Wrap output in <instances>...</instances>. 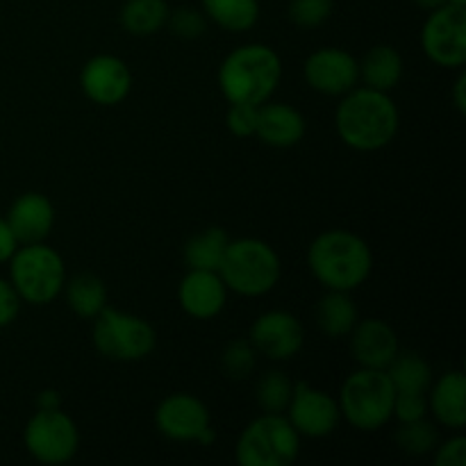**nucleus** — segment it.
<instances>
[{"mask_svg":"<svg viewBox=\"0 0 466 466\" xmlns=\"http://www.w3.org/2000/svg\"><path fill=\"white\" fill-rule=\"evenodd\" d=\"M289 423L300 437L309 440H321V437L332 435L339 426L341 410L337 399H332L328 391L317 390L308 382H294V394H291L289 405Z\"/></svg>","mask_w":466,"mask_h":466,"instance_id":"obj_12","label":"nucleus"},{"mask_svg":"<svg viewBox=\"0 0 466 466\" xmlns=\"http://www.w3.org/2000/svg\"><path fill=\"white\" fill-rule=\"evenodd\" d=\"M18 239L16 235H14V230L9 228L7 218H0V264L3 262H9L12 259V255L16 253L18 248Z\"/></svg>","mask_w":466,"mask_h":466,"instance_id":"obj_37","label":"nucleus"},{"mask_svg":"<svg viewBox=\"0 0 466 466\" xmlns=\"http://www.w3.org/2000/svg\"><path fill=\"white\" fill-rule=\"evenodd\" d=\"M155 426L164 437L173 441H214V431L209 426L208 405L194 394H171L155 410Z\"/></svg>","mask_w":466,"mask_h":466,"instance_id":"obj_11","label":"nucleus"},{"mask_svg":"<svg viewBox=\"0 0 466 466\" xmlns=\"http://www.w3.org/2000/svg\"><path fill=\"white\" fill-rule=\"evenodd\" d=\"M308 130L305 116L287 103H262L258 107L255 137L273 148H291L300 144Z\"/></svg>","mask_w":466,"mask_h":466,"instance_id":"obj_19","label":"nucleus"},{"mask_svg":"<svg viewBox=\"0 0 466 466\" xmlns=\"http://www.w3.org/2000/svg\"><path fill=\"white\" fill-rule=\"evenodd\" d=\"M428 408L437 421L451 431H462L466 426V378L462 371H446L432 385Z\"/></svg>","mask_w":466,"mask_h":466,"instance_id":"obj_20","label":"nucleus"},{"mask_svg":"<svg viewBox=\"0 0 466 466\" xmlns=\"http://www.w3.org/2000/svg\"><path fill=\"white\" fill-rule=\"evenodd\" d=\"M5 218L16 235L18 244H39L53 232L55 208L44 194L27 191L9 205Z\"/></svg>","mask_w":466,"mask_h":466,"instance_id":"obj_18","label":"nucleus"},{"mask_svg":"<svg viewBox=\"0 0 466 466\" xmlns=\"http://www.w3.org/2000/svg\"><path fill=\"white\" fill-rule=\"evenodd\" d=\"M396 391H421L426 394L432 385V367L417 353H400L385 369Z\"/></svg>","mask_w":466,"mask_h":466,"instance_id":"obj_27","label":"nucleus"},{"mask_svg":"<svg viewBox=\"0 0 466 466\" xmlns=\"http://www.w3.org/2000/svg\"><path fill=\"white\" fill-rule=\"evenodd\" d=\"M291 394H294V382L282 371L264 373L258 380V387H255V399H258L262 412L285 414Z\"/></svg>","mask_w":466,"mask_h":466,"instance_id":"obj_28","label":"nucleus"},{"mask_svg":"<svg viewBox=\"0 0 466 466\" xmlns=\"http://www.w3.org/2000/svg\"><path fill=\"white\" fill-rule=\"evenodd\" d=\"M203 14L228 32L253 30L259 18V0H200Z\"/></svg>","mask_w":466,"mask_h":466,"instance_id":"obj_25","label":"nucleus"},{"mask_svg":"<svg viewBox=\"0 0 466 466\" xmlns=\"http://www.w3.org/2000/svg\"><path fill=\"white\" fill-rule=\"evenodd\" d=\"M414 5H417V7H421V9H426V12H431V9H435V7H440V5H444L446 0H412Z\"/></svg>","mask_w":466,"mask_h":466,"instance_id":"obj_40","label":"nucleus"},{"mask_svg":"<svg viewBox=\"0 0 466 466\" xmlns=\"http://www.w3.org/2000/svg\"><path fill=\"white\" fill-rule=\"evenodd\" d=\"M335 9V0H289V21L296 27L312 30L323 25Z\"/></svg>","mask_w":466,"mask_h":466,"instance_id":"obj_31","label":"nucleus"},{"mask_svg":"<svg viewBox=\"0 0 466 466\" xmlns=\"http://www.w3.org/2000/svg\"><path fill=\"white\" fill-rule=\"evenodd\" d=\"M258 107L259 105H246V103H230V109L226 114V126L239 139L255 135L258 127Z\"/></svg>","mask_w":466,"mask_h":466,"instance_id":"obj_33","label":"nucleus"},{"mask_svg":"<svg viewBox=\"0 0 466 466\" xmlns=\"http://www.w3.org/2000/svg\"><path fill=\"white\" fill-rule=\"evenodd\" d=\"M228 244H230V237L223 228H208L185 244V264L200 271H218Z\"/></svg>","mask_w":466,"mask_h":466,"instance_id":"obj_24","label":"nucleus"},{"mask_svg":"<svg viewBox=\"0 0 466 466\" xmlns=\"http://www.w3.org/2000/svg\"><path fill=\"white\" fill-rule=\"evenodd\" d=\"M400 77H403V57L394 46H373L360 62V80L369 89L390 94L399 86Z\"/></svg>","mask_w":466,"mask_h":466,"instance_id":"obj_21","label":"nucleus"},{"mask_svg":"<svg viewBox=\"0 0 466 466\" xmlns=\"http://www.w3.org/2000/svg\"><path fill=\"white\" fill-rule=\"evenodd\" d=\"M168 12L167 0H126L118 18L130 35L150 36L167 27Z\"/></svg>","mask_w":466,"mask_h":466,"instance_id":"obj_23","label":"nucleus"},{"mask_svg":"<svg viewBox=\"0 0 466 466\" xmlns=\"http://www.w3.org/2000/svg\"><path fill=\"white\" fill-rule=\"evenodd\" d=\"M396 390L385 369H364L350 373L339 391L341 417L362 432H376L394 417Z\"/></svg>","mask_w":466,"mask_h":466,"instance_id":"obj_4","label":"nucleus"},{"mask_svg":"<svg viewBox=\"0 0 466 466\" xmlns=\"http://www.w3.org/2000/svg\"><path fill=\"white\" fill-rule=\"evenodd\" d=\"M167 27L180 39H198L208 30V16L194 7H177L168 12Z\"/></svg>","mask_w":466,"mask_h":466,"instance_id":"obj_32","label":"nucleus"},{"mask_svg":"<svg viewBox=\"0 0 466 466\" xmlns=\"http://www.w3.org/2000/svg\"><path fill=\"white\" fill-rule=\"evenodd\" d=\"M36 408L39 410H57L62 408V396L55 390H44L36 396Z\"/></svg>","mask_w":466,"mask_h":466,"instance_id":"obj_38","label":"nucleus"},{"mask_svg":"<svg viewBox=\"0 0 466 466\" xmlns=\"http://www.w3.org/2000/svg\"><path fill=\"white\" fill-rule=\"evenodd\" d=\"M218 276L228 291L239 296H264L278 285L282 264L276 248L262 239H230L218 267Z\"/></svg>","mask_w":466,"mask_h":466,"instance_id":"obj_5","label":"nucleus"},{"mask_svg":"<svg viewBox=\"0 0 466 466\" xmlns=\"http://www.w3.org/2000/svg\"><path fill=\"white\" fill-rule=\"evenodd\" d=\"M308 267L326 289L353 291L371 276L373 253L355 232L326 230L309 244Z\"/></svg>","mask_w":466,"mask_h":466,"instance_id":"obj_2","label":"nucleus"},{"mask_svg":"<svg viewBox=\"0 0 466 466\" xmlns=\"http://www.w3.org/2000/svg\"><path fill=\"white\" fill-rule=\"evenodd\" d=\"M317 326L326 332L328 337H346L355 328L358 319V308H355L350 291H332L323 296L314 309Z\"/></svg>","mask_w":466,"mask_h":466,"instance_id":"obj_22","label":"nucleus"},{"mask_svg":"<svg viewBox=\"0 0 466 466\" xmlns=\"http://www.w3.org/2000/svg\"><path fill=\"white\" fill-rule=\"evenodd\" d=\"M177 300L189 317L208 321V319L218 317L226 308L228 287L218 271L189 268V273L182 278L180 287H177Z\"/></svg>","mask_w":466,"mask_h":466,"instance_id":"obj_17","label":"nucleus"},{"mask_svg":"<svg viewBox=\"0 0 466 466\" xmlns=\"http://www.w3.org/2000/svg\"><path fill=\"white\" fill-rule=\"evenodd\" d=\"M9 282L23 303H53L66 285V267L62 255L44 241L21 244L9 259Z\"/></svg>","mask_w":466,"mask_h":466,"instance_id":"obj_6","label":"nucleus"},{"mask_svg":"<svg viewBox=\"0 0 466 466\" xmlns=\"http://www.w3.org/2000/svg\"><path fill=\"white\" fill-rule=\"evenodd\" d=\"M300 453V435L285 414L264 412L241 431L235 458L241 466H289Z\"/></svg>","mask_w":466,"mask_h":466,"instance_id":"obj_7","label":"nucleus"},{"mask_svg":"<svg viewBox=\"0 0 466 466\" xmlns=\"http://www.w3.org/2000/svg\"><path fill=\"white\" fill-rule=\"evenodd\" d=\"M94 346L114 362H139L157 346V332L146 319L105 305L94 317Z\"/></svg>","mask_w":466,"mask_h":466,"instance_id":"obj_8","label":"nucleus"},{"mask_svg":"<svg viewBox=\"0 0 466 466\" xmlns=\"http://www.w3.org/2000/svg\"><path fill=\"white\" fill-rule=\"evenodd\" d=\"M453 103L460 114L466 112V73H460L453 85Z\"/></svg>","mask_w":466,"mask_h":466,"instance_id":"obj_39","label":"nucleus"},{"mask_svg":"<svg viewBox=\"0 0 466 466\" xmlns=\"http://www.w3.org/2000/svg\"><path fill=\"white\" fill-rule=\"evenodd\" d=\"M451 5H460V7H466V0H446Z\"/></svg>","mask_w":466,"mask_h":466,"instance_id":"obj_41","label":"nucleus"},{"mask_svg":"<svg viewBox=\"0 0 466 466\" xmlns=\"http://www.w3.org/2000/svg\"><path fill=\"white\" fill-rule=\"evenodd\" d=\"M421 48L437 66L462 68L466 64V7L444 3L431 9L421 27Z\"/></svg>","mask_w":466,"mask_h":466,"instance_id":"obj_10","label":"nucleus"},{"mask_svg":"<svg viewBox=\"0 0 466 466\" xmlns=\"http://www.w3.org/2000/svg\"><path fill=\"white\" fill-rule=\"evenodd\" d=\"M64 289L68 308L82 319H94L107 305V287L94 273H77L68 285H64Z\"/></svg>","mask_w":466,"mask_h":466,"instance_id":"obj_26","label":"nucleus"},{"mask_svg":"<svg viewBox=\"0 0 466 466\" xmlns=\"http://www.w3.org/2000/svg\"><path fill=\"white\" fill-rule=\"evenodd\" d=\"M248 341L258 355H264L273 362H287L303 349V323L285 309H268L253 321Z\"/></svg>","mask_w":466,"mask_h":466,"instance_id":"obj_13","label":"nucleus"},{"mask_svg":"<svg viewBox=\"0 0 466 466\" xmlns=\"http://www.w3.org/2000/svg\"><path fill=\"white\" fill-rule=\"evenodd\" d=\"M399 350V335L382 319H364L350 330V353L360 367L387 369Z\"/></svg>","mask_w":466,"mask_h":466,"instance_id":"obj_16","label":"nucleus"},{"mask_svg":"<svg viewBox=\"0 0 466 466\" xmlns=\"http://www.w3.org/2000/svg\"><path fill=\"white\" fill-rule=\"evenodd\" d=\"M18 312H21V299L14 291L12 282L0 278V328H7L16 321Z\"/></svg>","mask_w":466,"mask_h":466,"instance_id":"obj_36","label":"nucleus"},{"mask_svg":"<svg viewBox=\"0 0 466 466\" xmlns=\"http://www.w3.org/2000/svg\"><path fill=\"white\" fill-rule=\"evenodd\" d=\"M305 82L323 96H344L360 82V62L344 48H319L305 59Z\"/></svg>","mask_w":466,"mask_h":466,"instance_id":"obj_14","label":"nucleus"},{"mask_svg":"<svg viewBox=\"0 0 466 466\" xmlns=\"http://www.w3.org/2000/svg\"><path fill=\"white\" fill-rule=\"evenodd\" d=\"M80 86L91 103L114 107L130 94L132 73L116 55H96L82 66Z\"/></svg>","mask_w":466,"mask_h":466,"instance_id":"obj_15","label":"nucleus"},{"mask_svg":"<svg viewBox=\"0 0 466 466\" xmlns=\"http://www.w3.org/2000/svg\"><path fill=\"white\" fill-rule=\"evenodd\" d=\"M394 441L403 453L419 458V455H428L437 449L440 435H437L435 426L431 421L419 419V421L400 423L394 432Z\"/></svg>","mask_w":466,"mask_h":466,"instance_id":"obj_29","label":"nucleus"},{"mask_svg":"<svg viewBox=\"0 0 466 466\" xmlns=\"http://www.w3.org/2000/svg\"><path fill=\"white\" fill-rule=\"evenodd\" d=\"M23 444L36 462L48 466L66 464L80 449V432L62 408L36 410L35 417L25 423Z\"/></svg>","mask_w":466,"mask_h":466,"instance_id":"obj_9","label":"nucleus"},{"mask_svg":"<svg viewBox=\"0 0 466 466\" xmlns=\"http://www.w3.org/2000/svg\"><path fill=\"white\" fill-rule=\"evenodd\" d=\"M435 464L437 466H464L466 464V440L462 435L451 437L444 444H437Z\"/></svg>","mask_w":466,"mask_h":466,"instance_id":"obj_35","label":"nucleus"},{"mask_svg":"<svg viewBox=\"0 0 466 466\" xmlns=\"http://www.w3.org/2000/svg\"><path fill=\"white\" fill-rule=\"evenodd\" d=\"M400 114L390 94L355 86L337 105L335 127L349 148L371 153L390 146L399 135Z\"/></svg>","mask_w":466,"mask_h":466,"instance_id":"obj_1","label":"nucleus"},{"mask_svg":"<svg viewBox=\"0 0 466 466\" xmlns=\"http://www.w3.org/2000/svg\"><path fill=\"white\" fill-rule=\"evenodd\" d=\"M428 414V396L421 391H396L394 417L399 423L419 421Z\"/></svg>","mask_w":466,"mask_h":466,"instance_id":"obj_34","label":"nucleus"},{"mask_svg":"<svg viewBox=\"0 0 466 466\" xmlns=\"http://www.w3.org/2000/svg\"><path fill=\"white\" fill-rule=\"evenodd\" d=\"M280 77V55L267 44L239 46L218 66V86L228 103H267L276 94Z\"/></svg>","mask_w":466,"mask_h":466,"instance_id":"obj_3","label":"nucleus"},{"mask_svg":"<svg viewBox=\"0 0 466 466\" xmlns=\"http://www.w3.org/2000/svg\"><path fill=\"white\" fill-rule=\"evenodd\" d=\"M255 364H258V350L248 339H235L223 349L221 369L232 380H246L253 376Z\"/></svg>","mask_w":466,"mask_h":466,"instance_id":"obj_30","label":"nucleus"}]
</instances>
